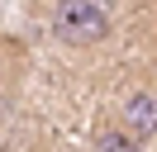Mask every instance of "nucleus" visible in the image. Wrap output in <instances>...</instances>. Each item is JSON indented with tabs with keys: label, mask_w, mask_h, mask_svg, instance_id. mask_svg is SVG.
I'll use <instances>...</instances> for the list:
<instances>
[{
	"label": "nucleus",
	"mask_w": 157,
	"mask_h": 152,
	"mask_svg": "<svg viewBox=\"0 0 157 152\" xmlns=\"http://www.w3.org/2000/svg\"><path fill=\"white\" fill-rule=\"evenodd\" d=\"M114 119L124 124L138 142L157 138V90H152V86H133V90L119 100V114H114Z\"/></svg>",
	"instance_id": "nucleus-2"
},
{
	"label": "nucleus",
	"mask_w": 157,
	"mask_h": 152,
	"mask_svg": "<svg viewBox=\"0 0 157 152\" xmlns=\"http://www.w3.org/2000/svg\"><path fill=\"white\" fill-rule=\"evenodd\" d=\"M114 33V0H52V38L67 48H100Z\"/></svg>",
	"instance_id": "nucleus-1"
},
{
	"label": "nucleus",
	"mask_w": 157,
	"mask_h": 152,
	"mask_svg": "<svg viewBox=\"0 0 157 152\" xmlns=\"http://www.w3.org/2000/svg\"><path fill=\"white\" fill-rule=\"evenodd\" d=\"M90 142H95V152H143V142H138L119 119L95 124V128H90Z\"/></svg>",
	"instance_id": "nucleus-3"
}]
</instances>
